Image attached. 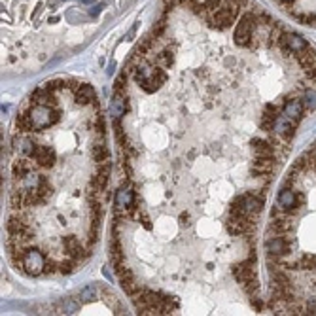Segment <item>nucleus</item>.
Instances as JSON below:
<instances>
[{
	"label": "nucleus",
	"mask_w": 316,
	"mask_h": 316,
	"mask_svg": "<svg viewBox=\"0 0 316 316\" xmlns=\"http://www.w3.org/2000/svg\"><path fill=\"white\" fill-rule=\"evenodd\" d=\"M294 131H295V122L294 120H290L288 115L281 114L274 117V123H273V133H276L279 137L282 138H290L294 137Z\"/></svg>",
	"instance_id": "obj_8"
},
{
	"label": "nucleus",
	"mask_w": 316,
	"mask_h": 316,
	"mask_svg": "<svg viewBox=\"0 0 316 316\" xmlns=\"http://www.w3.org/2000/svg\"><path fill=\"white\" fill-rule=\"evenodd\" d=\"M301 102H303V106L307 108V110H314V108H316V91H312V89H307V91L303 93V97H301Z\"/></svg>",
	"instance_id": "obj_18"
},
{
	"label": "nucleus",
	"mask_w": 316,
	"mask_h": 316,
	"mask_svg": "<svg viewBox=\"0 0 316 316\" xmlns=\"http://www.w3.org/2000/svg\"><path fill=\"white\" fill-rule=\"evenodd\" d=\"M301 269H316V256H303L301 258Z\"/></svg>",
	"instance_id": "obj_23"
},
{
	"label": "nucleus",
	"mask_w": 316,
	"mask_h": 316,
	"mask_svg": "<svg viewBox=\"0 0 316 316\" xmlns=\"http://www.w3.org/2000/svg\"><path fill=\"white\" fill-rule=\"evenodd\" d=\"M115 207L122 210L133 207V191H131V187H120V191L115 195Z\"/></svg>",
	"instance_id": "obj_15"
},
{
	"label": "nucleus",
	"mask_w": 316,
	"mask_h": 316,
	"mask_svg": "<svg viewBox=\"0 0 316 316\" xmlns=\"http://www.w3.org/2000/svg\"><path fill=\"white\" fill-rule=\"evenodd\" d=\"M21 267L25 269V273L30 274V276H38V274L46 273V267H48V261L44 258V254L36 248H29L25 250L21 259Z\"/></svg>",
	"instance_id": "obj_3"
},
{
	"label": "nucleus",
	"mask_w": 316,
	"mask_h": 316,
	"mask_svg": "<svg viewBox=\"0 0 316 316\" xmlns=\"http://www.w3.org/2000/svg\"><path fill=\"white\" fill-rule=\"evenodd\" d=\"M34 146H36V144L32 142L30 138H25V137H21V138L15 137L14 138V148L17 151H19L21 155H25V157H30V155H32V151H34Z\"/></svg>",
	"instance_id": "obj_17"
},
{
	"label": "nucleus",
	"mask_w": 316,
	"mask_h": 316,
	"mask_svg": "<svg viewBox=\"0 0 316 316\" xmlns=\"http://www.w3.org/2000/svg\"><path fill=\"white\" fill-rule=\"evenodd\" d=\"M34 167H38V165H36V161L32 157H25V155H23L21 159H17L14 163L15 180H21V178H25L27 174L34 173Z\"/></svg>",
	"instance_id": "obj_9"
},
{
	"label": "nucleus",
	"mask_w": 316,
	"mask_h": 316,
	"mask_svg": "<svg viewBox=\"0 0 316 316\" xmlns=\"http://www.w3.org/2000/svg\"><path fill=\"white\" fill-rule=\"evenodd\" d=\"M30 102L32 104H48V106H57V99H55V91H50V89H38L32 93L30 97Z\"/></svg>",
	"instance_id": "obj_13"
},
{
	"label": "nucleus",
	"mask_w": 316,
	"mask_h": 316,
	"mask_svg": "<svg viewBox=\"0 0 316 316\" xmlns=\"http://www.w3.org/2000/svg\"><path fill=\"white\" fill-rule=\"evenodd\" d=\"M290 250V241L284 235H271L267 241V254L269 258H282Z\"/></svg>",
	"instance_id": "obj_5"
},
{
	"label": "nucleus",
	"mask_w": 316,
	"mask_h": 316,
	"mask_svg": "<svg viewBox=\"0 0 316 316\" xmlns=\"http://www.w3.org/2000/svg\"><path fill=\"white\" fill-rule=\"evenodd\" d=\"M274 167L273 157H258L252 165V173L256 176H269Z\"/></svg>",
	"instance_id": "obj_14"
},
{
	"label": "nucleus",
	"mask_w": 316,
	"mask_h": 316,
	"mask_svg": "<svg viewBox=\"0 0 316 316\" xmlns=\"http://www.w3.org/2000/svg\"><path fill=\"white\" fill-rule=\"evenodd\" d=\"M155 63L159 66H171L173 65V55L169 53V51H161L157 57H155Z\"/></svg>",
	"instance_id": "obj_21"
},
{
	"label": "nucleus",
	"mask_w": 316,
	"mask_h": 316,
	"mask_svg": "<svg viewBox=\"0 0 316 316\" xmlns=\"http://www.w3.org/2000/svg\"><path fill=\"white\" fill-rule=\"evenodd\" d=\"M74 269H76V259H72V258H68V259H63L61 263H59V271L63 274H70V273H74Z\"/></svg>",
	"instance_id": "obj_20"
},
{
	"label": "nucleus",
	"mask_w": 316,
	"mask_h": 316,
	"mask_svg": "<svg viewBox=\"0 0 316 316\" xmlns=\"http://www.w3.org/2000/svg\"><path fill=\"white\" fill-rule=\"evenodd\" d=\"M82 297H84V301H93L95 299V295H97V286L95 284H91V286H87L82 290Z\"/></svg>",
	"instance_id": "obj_22"
},
{
	"label": "nucleus",
	"mask_w": 316,
	"mask_h": 316,
	"mask_svg": "<svg viewBox=\"0 0 316 316\" xmlns=\"http://www.w3.org/2000/svg\"><path fill=\"white\" fill-rule=\"evenodd\" d=\"M99 10H101V6H97V8H91V15H97V14H99Z\"/></svg>",
	"instance_id": "obj_26"
},
{
	"label": "nucleus",
	"mask_w": 316,
	"mask_h": 316,
	"mask_svg": "<svg viewBox=\"0 0 316 316\" xmlns=\"http://www.w3.org/2000/svg\"><path fill=\"white\" fill-rule=\"evenodd\" d=\"M299 205H301V195H297L294 189L286 184V186L281 189V193H279V209H281L282 212H288V214L292 216L297 212Z\"/></svg>",
	"instance_id": "obj_4"
},
{
	"label": "nucleus",
	"mask_w": 316,
	"mask_h": 316,
	"mask_svg": "<svg viewBox=\"0 0 316 316\" xmlns=\"http://www.w3.org/2000/svg\"><path fill=\"white\" fill-rule=\"evenodd\" d=\"M314 146H316V144H314Z\"/></svg>",
	"instance_id": "obj_27"
},
{
	"label": "nucleus",
	"mask_w": 316,
	"mask_h": 316,
	"mask_svg": "<svg viewBox=\"0 0 316 316\" xmlns=\"http://www.w3.org/2000/svg\"><path fill=\"white\" fill-rule=\"evenodd\" d=\"M263 205V197H258L254 193H245L239 195L235 201L231 203V210L229 214L235 216H252L256 214Z\"/></svg>",
	"instance_id": "obj_2"
},
{
	"label": "nucleus",
	"mask_w": 316,
	"mask_h": 316,
	"mask_svg": "<svg viewBox=\"0 0 316 316\" xmlns=\"http://www.w3.org/2000/svg\"><path fill=\"white\" fill-rule=\"evenodd\" d=\"M30 157L36 161L38 167H44V169H50V167L55 165V151L51 150L50 146H42V144H36L34 151Z\"/></svg>",
	"instance_id": "obj_6"
},
{
	"label": "nucleus",
	"mask_w": 316,
	"mask_h": 316,
	"mask_svg": "<svg viewBox=\"0 0 316 316\" xmlns=\"http://www.w3.org/2000/svg\"><path fill=\"white\" fill-rule=\"evenodd\" d=\"M167 80L165 72L161 70V68H153V72L150 74V78L144 80L140 86L144 87V91H148V93H153L155 89H159V86H163V82Z\"/></svg>",
	"instance_id": "obj_12"
},
{
	"label": "nucleus",
	"mask_w": 316,
	"mask_h": 316,
	"mask_svg": "<svg viewBox=\"0 0 316 316\" xmlns=\"http://www.w3.org/2000/svg\"><path fill=\"white\" fill-rule=\"evenodd\" d=\"M303 108L305 106H303V102L299 99H286L284 106H282V114L297 123L303 117Z\"/></svg>",
	"instance_id": "obj_11"
},
{
	"label": "nucleus",
	"mask_w": 316,
	"mask_h": 316,
	"mask_svg": "<svg viewBox=\"0 0 316 316\" xmlns=\"http://www.w3.org/2000/svg\"><path fill=\"white\" fill-rule=\"evenodd\" d=\"M297 0H281V4H284V6H288L290 10H292V6H294Z\"/></svg>",
	"instance_id": "obj_25"
},
{
	"label": "nucleus",
	"mask_w": 316,
	"mask_h": 316,
	"mask_svg": "<svg viewBox=\"0 0 316 316\" xmlns=\"http://www.w3.org/2000/svg\"><path fill=\"white\" fill-rule=\"evenodd\" d=\"M74 99L78 104L86 106V104H91V102L97 101V95H95V89L87 84H82V86L74 87Z\"/></svg>",
	"instance_id": "obj_10"
},
{
	"label": "nucleus",
	"mask_w": 316,
	"mask_h": 316,
	"mask_svg": "<svg viewBox=\"0 0 316 316\" xmlns=\"http://www.w3.org/2000/svg\"><path fill=\"white\" fill-rule=\"evenodd\" d=\"M63 310H65L66 314H72V312H76V310H78V303L65 301V303H63Z\"/></svg>",
	"instance_id": "obj_24"
},
{
	"label": "nucleus",
	"mask_w": 316,
	"mask_h": 316,
	"mask_svg": "<svg viewBox=\"0 0 316 316\" xmlns=\"http://www.w3.org/2000/svg\"><path fill=\"white\" fill-rule=\"evenodd\" d=\"M93 157H95V161H99V163H104L106 161V157H108V150H106V146L102 142H99V144H95L93 146Z\"/></svg>",
	"instance_id": "obj_19"
},
{
	"label": "nucleus",
	"mask_w": 316,
	"mask_h": 316,
	"mask_svg": "<svg viewBox=\"0 0 316 316\" xmlns=\"http://www.w3.org/2000/svg\"><path fill=\"white\" fill-rule=\"evenodd\" d=\"M25 114L29 117L32 131L48 129L53 123L59 122V112L55 110V106H48V104H32L29 110H25Z\"/></svg>",
	"instance_id": "obj_1"
},
{
	"label": "nucleus",
	"mask_w": 316,
	"mask_h": 316,
	"mask_svg": "<svg viewBox=\"0 0 316 316\" xmlns=\"http://www.w3.org/2000/svg\"><path fill=\"white\" fill-rule=\"evenodd\" d=\"M63 248H65L66 256L72 259H76V261H82V259L89 256V250H84V246L80 243L76 237H65L63 239Z\"/></svg>",
	"instance_id": "obj_7"
},
{
	"label": "nucleus",
	"mask_w": 316,
	"mask_h": 316,
	"mask_svg": "<svg viewBox=\"0 0 316 316\" xmlns=\"http://www.w3.org/2000/svg\"><path fill=\"white\" fill-rule=\"evenodd\" d=\"M252 148H254L258 157H273V153H274V148L271 146V142L259 140V138L252 140Z\"/></svg>",
	"instance_id": "obj_16"
}]
</instances>
